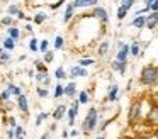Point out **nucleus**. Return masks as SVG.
<instances>
[{
    "label": "nucleus",
    "mask_w": 158,
    "mask_h": 139,
    "mask_svg": "<svg viewBox=\"0 0 158 139\" xmlns=\"http://www.w3.org/2000/svg\"><path fill=\"white\" fill-rule=\"evenodd\" d=\"M15 108L21 112L22 115H27L29 114V98L26 93H22L21 97L15 98Z\"/></svg>",
    "instance_id": "10"
},
{
    "label": "nucleus",
    "mask_w": 158,
    "mask_h": 139,
    "mask_svg": "<svg viewBox=\"0 0 158 139\" xmlns=\"http://www.w3.org/2000/svg\"><path fill=\"white\" fill-rule=\"evenodd\" d=\"M34 70L41 71V73H46V71H48V64L43 61V58L41 59H34Z\"/></svg>",
    "instance_id": "38"
},
{
    "label": "nucleus",
    "mask_w": 158,
    "mask_h": 139,
    "mask_svg": "<svg viewBox=\"0 0 158 139\" xmlns=\"http://www.w3.org/2000/svg\"><path fill=\"white\" fill-rule=\"evenodd\" d=\"M48 19H49V14L44 12V10H39V12H36L34 15H32V22H34L36 26H43Z\"/></svg>",
    "instance_id": "21"
},
{
    "label": "nucleus",
    "mask_w": 158,
    "mask_h": 139,
    "mask_svg": "<svg viewBox=\"0 0 158 139\" xmlns=\"http://www.w3.org/2000/svg\"><path fill=\"white\" fill-rule=\"evenodd\" d=\"M143 122H144V125L150 127V129H153L158 125V105L156 104H150L146 114H144Z\"/></svg>",
    "instance_id": "5"
},
{
    "label": "nucleus",
    "mask_w": 158,
    "mask_h": 139,
    "mask_svg": "<svg viewBox=\"0 0 158 139\" xmlns=\"http://www.w3.org/2000/svg\"><path fill=\"white\" fill-rule=\"evenodd\" d=\"M129 58H131V54H129V44L124 43V41H119V43H117V47H116V56H114V59L127 63V61H129Z\"/></svg>",
    "instance_id": "7"
},
{
    "label": "nucleus",
    "mask_w": 158,
    "mask_h": 139,
    "mask_svg": "<svg viewBox=\"0 0 158 139\" xmlns=\"http://www.w3.org/2000/svg\"><path fill=\"white\" fill-rule=\"evenodd\" d=\"M131 27L136 31L146 29V15H134L133 20H131Z\"/></svg>",
    "instance_id": "18"
},
{
    "label": "nucleus",
    "mask_w": 158,
    "mask_h": 139,
    "mask_svg": "<svg viewBox=\"0 0 158 139\" xmlns=\"http://www.w3.org/2000/svg\"><path fill=\"white\" fill-rule=\"evenodd\" d=\"M27 47H29L31 53H39V39L38 37L32 36L31 39H29V43H27Z\"/></svg>",
    "instance_id": "33"
},
{
    "label": "nucleus",
    "mask_w": 158,
    "mask_h": 139,
    "mask_svg": "<svg viewBox=\"0 0 158 139\" xmlns=\"http://www.w3.org/2000/svg\"><path fill=\"white\" fill-rule=\"evenodd\" d=\"M85 139H87V137H85Z\"/></svg>",
    "instance_id": "63"
},
{
    "label": "nucleus",
    "mask_w": 158,
    "mask_h": 139,
    "mask_svg": "<svg viewBox=\"0 0 158 139\" xmlns=\"http://www.w3.org/2000/svg\"><path fill=\"white\" fill-rule=\"evenodd\" d=\"M24 31H26L27 34H32V32H34V31H32V26H31V24H26V26H24Z\"/></svg>",
    "instance_id": "50"
},
{
    "label": "nucleus",
    "mask_w": 158,
    "mask_h": 139,
    "mask_svg": "<svg viewBox=\"0 0 158 139\" xmlns=\"http://www.w3.org/2000/svg\"><path fill=\"white\" fill-rule=\"evenodd\" d=\"M114 119H116V117H102V119H100V122H99V125H97V132H99V134H104Z\"/></svg>",
    "instance_id": "22"
},
{
    "label": "nucleus",
    "mask_w": 158,
    "mask_h": 139,
    "mask_svg": "<svg viewBox=\"0 0 158 139\" xmlns=\"http://www.w3.org/2000/svg\"><path fill=\"white\" fill-rule=\"evenodd\" d=\"M127 68H129V64L124 63V61H117V59L110 61V70H112L114 73L121 75V76H124V75L127 73Z\"/></svg>",
    "instance_id": "12"
},
{
    "label": "nucleus",
    "mask_w": 158,
    "mask_h": 139,
    "mask_svg": "<svg viewBox=\"0 0 158 139\" xmlns=\"http://www.w3.org/2000/svg\"><path fill=\"white\" fill-rule=\"evenodd\" d=\"M109 49H110V39L109 37H102L99 46H97V56H99L100 59H104V58L109 54Z\"/></svg>",
    "instance_id": "11"
},
{
    "label": "nucleus",
    "mask_w": 158,
    "mask_h": 139,
    "mask_svg": "<svg viewBox=\"0 0 158 139\" xmlns=\"http://www.w3.org/2000/svg\"><path fill=\"white\" fill-rule=\"evenodd\" d=\"M43 61H44L46 64H51L53 61H55V49H49V51H46L44 54H43Z\"/></svg>",
    "instance_id": "39"
},
{
    "label": "nucleus",
    "mask_w": 158,
    "mask_h": 139,
    "mask_svg": "<svg viewBox=\"0 0 158 139\" xmlns=\"http://www.w3.org/2000/svg\"><path fill=\"white\" fill-rule=\"evenodd\" d=\"M77 95H78V90H77V83L75 81H68V83L65 85V97L68 98H75Z\"/></svg>",
    "instance_id": "20"
},
{
    "label": "nucleus",
    "mask_w": 158,
    "mask_h": 139,
    "mask_svg": "<svg viewBox=\"0 0 158 139\" xmlns=\"http://www.w3.org/2000/svg\"><path fill=\"white\" fill-rule=\"evenodd\" d=\"M15 44H17V43H15L12 37H9V36H5L4 41H2V47H4L5 51H10V53L15 49Z\"/></svg>",
    "instance_id": "26"
},
{
    "label": "nucleus",
    "mask_w": 158,
    "mask_h": 139,
    "mask_svg": "<svg viewBox=\"0 0 158 139\" xmlns=\"http://www.w3.org/2000/svg\"><path fill=\"white\" fill-rule=\"evenodd\" d=\"M73 7L78 9H94V7L100 5V0H72Z\"/></svg>",
    "instance_id": "13"
},
{
    "label": "nucleus",
    "mask_w": 158,
    "mask_h": 139,
    "mask_svg": "<svg viewBox=\"0 0 158 139\" xmlns=\"http://www.w3.org/2000/svg\"><path fill=\"white\" fill-rule=\"evenodd\" d=\"M46 51H49V41L48 39H41L39 41V53L44 54Z\"/></svg>",
    "instance_id": "42"
},
{
    "label": "nucleus",
    "mask_w": 158,
    "mask_h": 139,
    "mask_svg": "<svg viewBox=\"0 0 158 139\" xmlns=\"http://www.w3.org/2000/svg\"><path fill=\"white\" fill-rule=\"evenodd\" d=\"M80 102H78V98H72V105L68 107V112H66V119H68V125L70 127H73L75 125V121H77V115H78V112H80Z\"/></svg>",
    "instance_id": "8"
},
{
    "label": "nucleus",
    "mask_w": 158,
    "mask_h": 139,
    "mask_svg": "<svg viewBox=\"0 0 158 139\" xmlns=\"http://www.w3.org/2000/svg\"><path fill=\"white\" fill-rule=\"evenodd\" d=\"M12 61V54H10V51H2V53H0V64H2V66H5V64H9Z\"/></svg>",
    "instance_id": "37"
},
{
    "label": "nucleus",
    "mask_w": 158,
    "mask_h": 139,
    "mask_svg": "<svg viewBox=\"0 0 158 139\" xmlns=\"http://www.w3.org/2000/svg\"><path fill=\"white\" fill-rule=\"evenodd\" d=\"M7 88L10 90V93H12V97H14V98L21 97V95L24 93V92H22V88L19 87V85H15L14 81H9V83H7Z\"/></svg>",
    "instance_id": "25"
},
{
    "label": "nucleus",
    "mask_w": 158,
    "mask_h": 139,
    "mask_svg": "<svg viewBox=\"0 0 158 139\" xmlns=\"http://www.w3.org/2000/svg\"><path fill=\"white\" fill-rule=\"evenodd\" d=\"M55 78L58 81H63V80H66V78H68V73H66V70L63 66H58L55 70Z\"/></svg>",
    "instance_id": "34"
},
{
    "label": "nucleus",
    "mask_w": 158,
    "mask_h": 139,
    "mask_svg": "<svg viewBox=\"0 0 158 139\" xmlns=\"http://www.w3.org/2000/svg\"><path fill=\"white\" fill-rule=\"evenodd\" d=\"M65 2H66V0H58V2H55V3H53V5H51V9H53V10H56V9H58V7H61L63 3H65Z\"/></svg>",
    "instance_id": "48"
},
{
    "label": "nucleus",
    "mask_w": 158,
    "mask_h": 139,
    "mask_svg": "<svg viewBox=\"0 0 158 139\" xmlns=\"http://www.w3.org/2000/svg\"><path fill=\"white\" fill-rule=\"evenodd\" d=\"M2 51H4V47H2V44H0V53H2Z\"/></svg>",
    "instance_id": "60"
},
{
    "label": "nucleus",
    "mask_w": 158,
    "mask_h": 139,
    "mask_svg": "<svg viewBox=\"0 0 158 139\" xmlns=\"http://www.w3.org/2000/svg\"><path fill=\"white\" fill-rule=\"evenodd\" d=\"M131 88H133V80L127 81V87H126V92H131Z\"/></svg>",
    "instance_id": "57"
},
{
    "label": "nucleus",
    "mask_w": 158,
    "mask_h": 139,
    "mask_svg": "<svg viewBox=\"0 0 158 139\" xmlns=\"http://www.w3.org/2000/svg\"><path fill=\"white\" fill-rule=\"evenodd\" d=\"M22 10V7L19 5V3H9L7 5V14L12 17H17V14Z\"/></svg>",
    "instance_id": "32"
},
{
    "label": "nucleus",
    "mask_w": 158,
    "mask_h": 139,
    "mask_svg": "<svg viewBox=\"0 0 158 139\" xmlns=\"http://www.w3.org/2000/svg\"><path fill=\"white\" fill-rule=\"evenodd\" d=\"M14 24H15V17L9 15V14H5V15L0 19V26L2 27H10V26H14Z\"/></svg>",
    "instance_id": "30"
},
{
    "label": "nucleus",
    "mask_w": 158,
    "mask_h": 139,
    "mask_svg": "<svg viewBox=\"0 0 158 139\" xmlns=\"http://www.w3.org/2000/svg\"><path fill=\"white\" fill-rule=\"evenodd\" d=\"M7 36L9 37H12V39L17 43L19 39H21V36H22V32H21V27H17L14 24V26H10V27H7Z\"/></svg>",
    "instance_id": "23"
},
{
    "label": "nucleus",
    "mask_w": 158,
    "mask_h": 139,
    "mask_svg": "<svg viewBox=\"0 0 158 139\" xmlns=\"http://www.w3.org/2000/svg\"><path fill=\"white\" fill-rule=\"evenodd\" d=\"M61 137H63V139H68V137H70V131H66V129H65V131L61 132Z\"/></svg>",
    "instance_id": "54"
},
{
    "label": "nucleus",
    "mask_w": 158,
    "mask_h": 139,
    "mask_svg": "<svg viewBox=\"0 0 158 139\" xmlns=\"http://www.w3.org/2000/svg\"><path fill=\"white\" fill-rule=\"evenodd\" d=\"M77 98H78V102L82 105H89L90 100H92V95H90L89 90H80L78 95H77Z\"/></svg>",
    "instance_id": "24"
},
{
    "label": "nucleus",
    "mask_w": 158,
    "mask_h": 139,
    "mask_svg": "<svg viewBox=\"0 0 158 139\" xmlns=\"http://www.w3.org/2000/svg\"><path fill=\"white\" fill-rule=\"evenodd\" d=\"M75 17H77V9L73 7L72 2H68L65 7V12H63V24H70Z\"/></svg>",
    "instance_id": "14"
},
{
    "label": "nucleus",
    "mask_w": 158,
    "mask_h": 139,
    "mask_svg": "<svg viewBox=\"0 0 158 139\" xmlns=\"http://www.w3.org/2000/svg\"><path fill=\"white\" fill-rule=\"evenodd\" d=\"M80 134H82V131H78V129L72 127V131H70V137H78Z\"/></svg>",
    "instance_id": "46"
},
{
    "label": "nucleus",
    "mask_w": 158,
    "mask_h": 139,
    "mask_svg": "<svg viewBox=\"0 0 158 139\" xmlns=\"http://www.w3.org/2000/svg\"><path fill=\"white\" fill-rule=\"evenodd\" d=\"M151 12H158V0H155V2L151 3Z\"/></svg>",
    "instance_id": "51"
},
{
    "label": "nucleus",
    "mask_w": 158,
    "mask_h": 139,
    "mask_svg": "<svg viewBox=\"0 0 158 139\" xmlns=\"http://www.w3.org/2000/svg\"><path fill=\"white\" fill-rule=\"evenodd\" d=\"M27 76L29 78H34L36 76V70H27Z\"/></svg>",
    "instance_id": "55"
},
{
    "label": "nucleus",
    "mask_w": 158,
    "mask_h": 139,
    "mask_svg": "<svg viewBox=\"0 0 158 139\" xmlns=\"http://www.w3.org/2000/svg\"><path fill=\"white\" fill-rule=\"evenodd\" d=\"M138 0H119V5H123L126 10H131L134 5H136Z\"/></svg>",
    "instance_id": "41"
},
{
    "label": "nucleus",
    "mask_w": 158,
    "mask_h": 139,
    "mask_svg": "<svg viewBox=\"0 0 158 139\" xmlns=\"http://www.w3.org/2000/svg\"><path fill=\"white\" fill-rule=\"evenodd\" d=\"M36 95H38V98L44 100V98L49 97V88L48 87H39V85H36Z\"/></svg>",
    "instance_id": "29"
},
{
    "label": "nucleus",
    "mask_w": 158,
    "mask_h": 139,
    "mask_svg": "<svg viewBox=\"0 0 158 139\" xmlns=\"http://www.w3.org/2000/svg\"><path fill=\"white\" fill-rule=\"evenodd\" d=\"M5 122H7V124H9V127H12V129H15V127H17V119H15V117H12V115H9V117L7 119H5Z\"/></svg>",
    "instance_id": "44"
},
{
    "label": "nucleus",
    "mask_w": 158,
    "mask_h": 139,
    "mask_svg": "<svg viewBox=\"0 0 158 139\" xmlns=\"http://www.w3.org/2000/svg\"><path fill=\"white\" fill-rule=\"evenodd\" d=\"M0 98H2V104H5V102L12 100V93H10V90H9L7 87H5L4 90H0Z\"/></svg>",
    "instance_id": "40"
},
{
    "label": "nucleus",
    "mask_w": 158,
    "mask_h": 139,
    "mask_svg": "<svg viewBox=\"0 0 158 139\" xmlns=\"http://www.w3.org/2000/svg\"><path fill=\"white\" fill-rule=\"evenodd\" d=\"M0 105H2V98H0Z\"/></svg>",
    "instance_id": "62"
},
{
    "label": "nucleus",
    "mask_w": 158,
    "mask_h": 139,
    "mask_svg": "<svg viewBox=\"0 0 158 139\" xmlns=\"http://www.w3.org/2000/svg\"><path fill=\"white\" fill-rule=\"evenodd\" d=\"M48 119H49V114H48V112H39V114L36 115V119H34V125H36V127H41L43 122L48 121Z\"/></svg>",
    "instance_id": "31"
},
{
    "label": "nucleus",
    "mask_w": 158,
    "mask_h": 139,
    "mask_svg": "<svg viewBox=\"0 0 158 139\" xmlns=\"http://www.w3.org/2000/svg\"><path fill=\"white\" fill-rule=\"evenodd\" d=\"M121 98V87L119 83H110L107 88V93L104 97V104H116Z\"/></svg>",
    "instance_id": "6"
},
{
    "label": "nucleus",
    "mask_w": 158,
    "mask_h": 139,
    "mask_svg": "<svg viewBox=\"0 0 158 139\" xmlns=\"http://www.w3.org/2000/svg\"><path fill=\"white\" fill-rule=\"evenodd\" d=\"M78 64H80V66H83V68H90V66H94V64H95V58L82 56V58L78 59Z\"/></svg>",
    "instance_id": "28"
},
{
    "label": "nucleus",
    "mask_w": 158,
    "mask_h": 139,
    "mask_svg": "<svg viewBox=\"0 0 158 139\" xmlns=\"http://www.w3.org/2000/svg\"><path fill=\"white\" fill-rule=\"evenodd\" d=\"M39 139H51V132L46 131L44 134H41V137H39Z\"/></svg>",
    "instance_id": "52"
},
{
    "label": "nucleus",
    "mask_w": 158,
    "mask_h": 139,
    "mask_svg": "<svg viewBox=\"0 0 158 139\" xmlns=\"http://www.w3.org/2000/svg\"><path fill=\"white\" fill-rule=\"evenodd\" d=\"M99 122H100V112L95 105H92V107L87 110L85 117H83V121H82V129H80L82 134L90 136V134H94V132H97Z\"/></svg>",
    "instance_id": "3"
},
{
    "label": "nucleus",
    "mask_w": 158,
    "mask_h": 139,
    "mask_svg": "<svg viewBox=\"0 0 158 139\" xmlns=\"http://www.w3.org/2000/svg\"><path fill=\"white\" fill-rule=\"evenodd\" d=\"M127 12H129V10H126L123 5H117V10H116V19H117V22H123V20L127 17Z\"/></svg>",
    "instance_id": "35"
},
{
    "label": "nucleus",
    "mask_w": 158,
    "mask_h": 139,
    "mask_svg": "<svg viewBox=\"0 0 158 139\" xmlns=\"http://www.w3.org/2000/svg\"><path fill=\"white\" fill-rule=\"evenodd\" d=\"M14 131H15V137H26V129L22 127L21 124H19L17 127L14 129Z\"/></svg>",
    "instance_id": "43"
},
{
    "label": "nucleus",
    "mask_w": 158,
    "mask_h": 139,
    "mask_svg": "<svg viewBox=\"0 0 158 139\" xmlns=\"http://www.w3.org/2000/svg\"><path fill=\"white\" fill-rule=\"evenodd\" d=\"M89 76V68H83L80 64H75V66L70 68L68 71V78L70 80H77V78H87Z\"/></svg>",
    "instance_id": "9"
},
{
    "label": "nucleus",
    "mask_w": 158,
    "mask_h": 139,
    "mask_svg": "<svg viewBox=\"0 0 158 139\" xmlns=\"http://www.w3.org/2000/svg\"><path fill=\"white\" fill-rule=\"evenodd\" d=\"M65 47V37L63 36H56L55 41H53V49L55 51H61Z\"/></svg>",
    "instance_id": "36"
},
{
    "label": "nucleus",
    "mask_w": 158,
    "mask_h": 139,
    "mask_svg": "<svg viewBox=\"0 0 158 139\" xmlns=\"http://www.w3.org/2000/svg\"><path fill=\"white\" fill-rule=\"evenodd\" d=\"M129 54H131V58H139L141 54H143V44H141L138 39L131 41V44H129Z\"/></svg>",
    "instance_id": "17"
},
{
    "label": "nucleus",
    "mask_w": 158,
    "mask_h": 139,
    "mask_svg": "<svg viewBox=\"0 0 158 139\" xmlns=\"http://www.w3.org/2000/svg\"><path fill=\"white\" fill-rule=\"evenodd\" d=\"M7 139H15V131L12 127L7 129Z\"/></svg>",
    "instance_id": "47"
},
{
    "label": "nucleus",
    "mask_w": 158,
    "mask_h": 139,
    "mask_svg": "<svg viewBox=\"0 0 158 139\" xmlns=\"http://www.w3.org/2000/svg\"><path fill=\"white\" fill-rule=\"evenodd\" d=\"M90 15H92L102 27H106L107 24H109V20H110L109 9L104 7V5H97V7H94V9H90Z\"/></svg>",
    "instance_id": "4"
},
{
    "label": "nucleus",
    "mask_w": 158,
    "mask_h": 139,
    "mask_svg": "<svg viewBox=\"0 0 158 139\" xmlns=\"http://www.w3.org/2000/svg\"><path fill=\"white\" fill-rule=\"evenodd\" d=\"M56 127H58V125H56V122H53L51 125H49V132H53V131H56Z\"/></svg>",
    "instance_id": "59"
},
{
    "label": "nucleus",
    "mask_w": 158,
    "mask_h": 139,
    "mask_svg": "<svg viewBox=\"0 0 158 139\" xmlns=\"http://www.w3.org/2000/svg\"><path fill=\"white\" fill-rule=\"evenodd\" d=\"M148 100H150V104H156L158 105V88H155L153 93L148 97Z\"/></svg>",
    "instance_id": "45"
},
{
    "label": "nucleus",
    "mask_w": 158,
    "mask_h": 139,
    "mask_svg": "<svg viewBox=\"0 0 158 139\" xmlns=\"http://www.w3.org/2000/svg\"><path fill=\"white\" fill-rule=\"evenodd\" d=\"M66 112H68V105L66 104H60L55 107V110L51 112V117L55 119L56 122H60L63 117H66Z\"/></svg>",
    "instance_id": "15"
},
{
    "label": "nucleus",
    "mask_w": 158,
    "mask_h": 139,
    "mask_svg": "<svg viewBox=\"0 0 158 139\" xmlns=\"http://www.w3.org/2000/svg\"><path fill=\"white\" fill-rule=\"evenodd\" d=\"M15 139H24V137H15Z\"/></svg>",
    "instance_id": "61"
},
{
    "label": "nucleus",
    "mask_w": 158,
    "mask_h": 139,
    "mask_svg": "<svg viewBox=\"0 0 158 139\" xmlns=\"http://www.w3.org/2000/svg\"><path fill=\"white\" fill-rule=\"evenodd\" d=\"M34 81H36V85H39V87H49V83H51V76H49V71H46V73L36 71Z\"/></svg>",
    "instance_id": "16"
},
{
    "label": "nucleus",
    "mask_w": 158,
    "mask_h": 139,
    "mask_svg": "<svg viewBox=\"0 0 158 139\" xmlns=\"http://www.w3.org/2000/svg\"><path fill=\"white\" fill-rule=\"evenodd\" d=\"M153 2H155V0H143V3L146 7H150V9H151V3H153Z\"/></svg>",
    "instance_id": "56"
},
{
    "label": "nucleus",
    "mask_w": 158,
    "mask_h": 139,
    "mask_svg": "<svg viewBox=\"0 0 158 139\" xmlns=\"http://www.w3.org/2000/svg\"><path fill=\"white\" fill-rule=\"evenodd\" d=\"M151 136L158 139V125H156V127H153V129H151Z\"/></svg>",
    "instance_id": "53"
},
{
    "label": "nucleus",
    "mask_w": 158,
    "mask_h": 139,
    "mask_svg": "<svg viewBox=\"0 0 158 139\" xmlns=\"http://www.w3.org/2000/svg\"><path fill=\"white\" fill-rule=\"evenodd\" d=\"M53 97H55L56 100H58V98H61V97H65V85L58 81V83L55 85V90H53Z\"/></svg>",
    "instance_id": "27"
},
{
    "label": "nucleus",
    "mask_w": 158,
    "mask_h": 139,
    "mask_svg": "<svg viewBox=\"0 0 158 139\" xmlns=\"http://www.w3.org/2000/svg\"><path fill=\"white\" fill-rule=\"evenodd\" d=\"M94 139H107V136H106V132H104V134H97Z\"/></svg>",
    "instance_id": "58"
},
{
    "label": "nucleus",
    "mask_w": 158,
    "mask_h": 139,
    "mask_svg": "<svg viewBox=\"0 0 158 139\" xmlns=\"http://www.w3.org/2000/svg\"><path fill=\"white\" fill-rule=\"evenodd\" d=\"M138 83L146 90H155L158 88V64L148 63L139 70V76H138Z\"/></svg>",
    "instance_id": "1"
},
{
    "label": "nucleus",
    "mask_w": 158,
    "mask_h": 139,
    "mask_svg": "<svg viewBox=\"0 0 158 139\" xmlns=\"http://www.w3.org/2000/svg\"><path fill=\"white\" fill-rule=\"evenodd\" d=\"M156 27H158V12L146 14V29L155 31Z\"/></svg>",
    "instance_id": "19"
},
{
    "label": "nucleus",
    "mask_w": 158,
    "mask_h": 139,
    "mask_svg": "<svg viewBox=\"0 0 158 139\" xmlns=\"http://www.w3.org/2000/svg\"><path fill=\"white\" fill-rule=\"evenodd\" d=\"M17 20H24V19H27L29 20V17H26V14H24V10H21V12L17 14V17H15Z\"/></svg>",
    "instance_id": "49"
},
{
    "label": "nucleus",
    "mask_w": 158,
    "mask_h": 139,
    "mask_svg": "<svg viewBox=\"0 0 158 139\" xmlns=\"http://www.w3.org/2000/svg\"><path fill=\"white\" fill-rule=\"evenodd\" d=\"M144 100H146V98L136 97V98H133V100L129 102V105H127L126 121H127V124H129L131 127H134L136 124H141V122H143L144 114H146V112L143 110V102Z\"/></svg>",
    "instance_id": "2"
}]
</instances>
